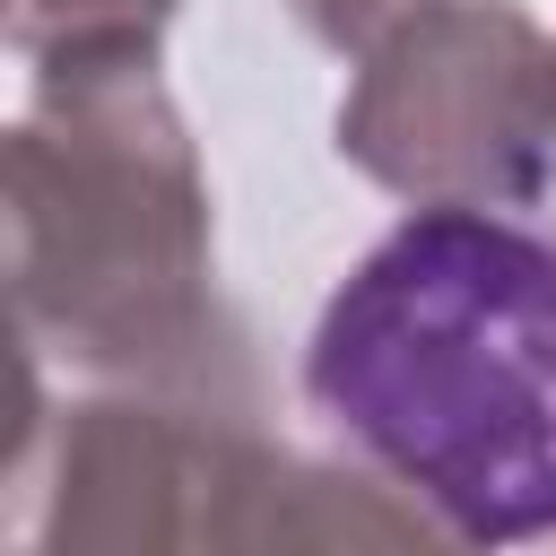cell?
<instances>
[{
    "mask_svg": "<svg viewBox=\"0 0 556 556\" xmlns=\"http://www.w3.org/2000/svg\"><path fill=\"white\" fill-rule=\"evenodd\" d=\"M313 417L452 539L556 530V235L469 200L400 217L321 304Z\"/></svg>",
    "mask_w": 556,
    "mask_h": 556,
    "instance_id": "6da1fadb",
    "label": "cell"
},
{
    "mask_svg": "<svg viewBox=\"0 0 556 556\" xmlns=\"http://www.w3.org/2000/svg\"><path fill=\"white\" fill-rule=\"evenodd\" d=\"M382 9H391V0H304V17H313L321 35H339V43H348V35H365Z\"/></svg>",
    "mask_w": 556,
    "mask_h": 556,
    "instance_id": "7a4b0ae2",
    "label": "cell"
}]
</instances>
